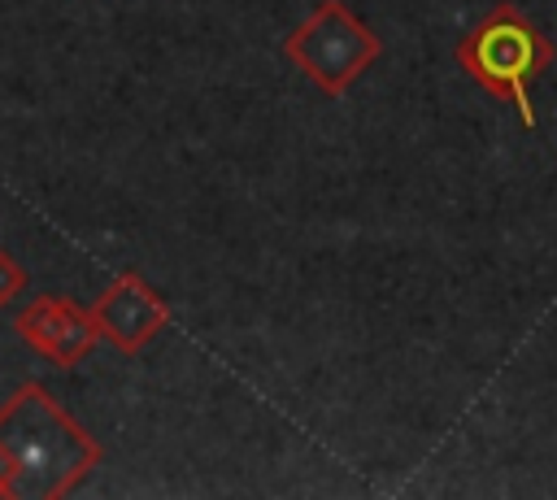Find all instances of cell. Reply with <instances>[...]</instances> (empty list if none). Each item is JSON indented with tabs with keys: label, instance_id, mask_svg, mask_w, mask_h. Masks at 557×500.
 <instances>
[{
	"label": "cell",
	"instance_id": "cell-5",
	"mask_svg": "<svg viewBox=\"0 0 557 500\" xmlns=\"http://www.w3.org/2000/svg\"><path fill=\"white\" fill-rule=\"evenodd\" d=\"M13 330H17V339H22L30 352L48 357V361L61 365V370L83 365L87 352H91L96 339H100L91 309L74 304L70 296H35L30 304L17 309Z\"/></svg>",
	"mask_w": 557,
	"mask_h": 500
},
{
	"label": "cell",
	"instance_id": "cell-3",
	"mask_svg": "<svg viewBox=\"0 0 557 500\" xmlns=\"http://www.w3.org/2000/svg\"><path fill=\"white\" fill-rule=\"evenodd\" d=\"M283 57L322 96H344L383 57V43L344 0H322L283 35Z\"/></svg>",
	"mask_w": 557,
	"mask_h": 500
},
{
	"label": "cell",
	"instance_id": "cell-1",
	"mask_svg": "<svg viewBox=\"0 0 557 500\" xmlns=\"http://www.w3.org/2000/svg\"><path fill=\"white\" fill-rule=\"evenodd\" d=\"M0 443L17 470V496L57 500L70 496L100 461V439L61 409V400L44 383H22L0 404Z\"/></svg>",
	"mask_w": 557,
	"mask_h": 500
},
{
	"label": "cell",
	"instance_id": "cell-2",
	"mask_svg": "<svg viewBox=\"0 0 557 500\" xmlns=\"http://www.w3.org/2000/svg\"><path fill=\"white\" fill-rule=\"evenodd\" d=\"M457 65L500 104L518 109V122L531 130L535 126V104H531V78L544 74L557 61L553 39L509 0L492 4L461 39H457Z\"/></svg>",
	"mask_w": 557,
	"mask_h": 500
},
{
	"label": "cell",
	"instance_id": "cell-7",
	"mask_svg": "<svg viewBox=\"0 0 557 500\" xmlns=\"http://www.w3.org/2000/svg\"><path fill=\"white\" fill-rule=\"evenodd\" d=\"M0 496L4 500H17V470H13V457H9L4 443H0Z\"/></svg>",
	"mask_w": 557,
	"mask_h": 500
},
{
	"label": "cell",
	"instance_id": "cell-4",
	"mask_svg": "<svg viewBox=\"0 0 557 500\" xmlns=\"http://www.w3.org/2000/svg\"><path fill=\"white\" fill-rule=\"evenodd\" d=\"M91 317H96V330L100 339H109L117 352L135 357L144 352L165 326H170V304L165 296L135 270H122L91 304Z\"/></svg>",
	"mask_w": 557,
	"mask_h": 500
},
{
	"label": "cell",
	"instance_id": "cell-6",
	"mask_svg": "<svg viewBox=\"0 0 557 500\" xmlns=\"http://www.w3.org/2000/svg\"><path fill=\"white\" fill-rule=\"evenodd\" d=\"M22 291H26V270H22V261H17L9 248H0V309L13 304Z\"/></svg>",
	"mask_w": 557,
	"mask_h": 500
}]
</instances>
